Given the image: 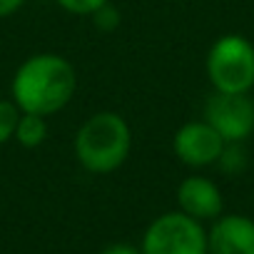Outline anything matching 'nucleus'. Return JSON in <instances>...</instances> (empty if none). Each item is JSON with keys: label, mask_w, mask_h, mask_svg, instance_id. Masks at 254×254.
I'll return each instance as SVG.
<instances>
[{"label": "nucleus", "mask_w": 254, "mask_h": 254, "mask_svg": "<svg viewBox=\"0 0 254 254\" xmlns=\"http://www.w3.org/2000/svg\"><path fill=\"white\" fill-rule=\"evenodd\" d=\"M77 90L72 63L58 53H35L20 63L10 82V100L20 112L50 117L70 105Z\"/></svg>", "instance_id": "1"}, {"label": "nucleus", "mask_w": 254, "mask_h": 254, "mask_svg": "<svg viewBox=\"0 0 254 254\" xmlns=\"http://www.w3.org/2000/svg\"><path fill=\"white\" fill-rule=\"evenodd\" d=\"M75 160L92 175L120 170L132 152V130L120 112L102 110L90 115L72 140Z\"/></svg>", "instance_id": "2"}, {"label": "nucleus", "mask_w": 254, "mask_h": 254, "mask_svg": "<svg viewBox=\"0 0 254 254\" xmlns=\"http://www.w3.org/2000/svg\"><path fill=\"white\" fill-rule=\"evenodd\" d=\"M207 77L214 92H249L254 87V45L237 33L217 38L207 53Z\"/></svg>", "instance_id": "3"}, {"label": "nucleus", "mask_w": 254, "mask_h": 254, "mask_svg": "<svg viewBox=\"0 0 254 254\" xmlns=\"http://www.w3.org/2000/svg\"><path fill=\"white\" fill-rule=\"evenodd\" d=\"M142 254H207V229L180 209L155 217L140 242Z\"/></svg>", "instance_id": "4"}, {"label": "nucleus", "mask_w": 254, "mask_h": 254, "mask_svg": "<svg viewBox=\"0 0 254 254\" xmlns=\"http://www.w3.org/2000/svg\"><path fill=\"white\" fill-rule=\"evenodd\" d=\"M204 122L224 142H244L254 132V100L249 92H214L204 105Z\"/></svg>", "instance_id": "5"}, {"label": "nucleus", "mask_w": 254, "mask_h": 254, "mask_svg": "<svg viewBox=\"0 0 254 254\" xmlns=\"http://www.w3.org/2000/svg\"><path fill=\"white\" fill-rule=\"evenodd\" d=\"M224 140L219 137V132L204 120H190L185 122L172 137V152L175 157L187 165V167H209L217 165L222 150H224Z\"/></svg>", "instance_id": "6"}, {"label": "nucleus", "mask_w": 254, "mask_h": 254, "mask_svg": "<svg viewBox=\"0 0 254 254\" xmlns=\"http://www.w3.org/2000/svg\"><path fill=\"white\" fill-rule=\"evenodd\" d=\"M177 209L197 222H214L224 209V197L212 180L202 175H190L177 187Z\"/></svg>", "instance_id": "7"}, {"label": "nucleus", "mask_w": 254, "mask_h": 254, "mask_svg": "<svg viewBox=\"0 0 254 254\" xmlns=\"http://www.w3.org/2000/svg\"><path fill=\"white\" fill-rule=\"evenodd\" d=\"M207 254H254V219L219 214L207 229Z\"/></svg>", "instance_id": "8"}, {"label": "nucleus", "mask_w": 254, "mask_h": 254, "mask_svg": "<svg viewBox=\"0 0 254 254\" xmlns=\"http://www.w3.org/2000/svg\"><path fill=\"white\" fill-rule=\"evenodd\" d=\"M48 117L43 115H30V112H23L20 120H18V127H15V142H20V147L25 150H35L40 147L45 140H48Z\"/></svg>", "instance_id": "9"}, {"label": "nucleus", "mask_w": 254, "mask_h": 254, "mask_svg": "<svg viewBox=\"0 0 254 254\" xmlns=\"http://www.w3.org/2000/svg\"><path fill=\"white\" fill-rule=\"evenodd\" d=\"M20 107L13 100H0V145H8L15 137V127L20 120Z\"/></svg>", "instance_id": "10"}, {"label": "nucleus", "mask_w": 254, "mask_h": 254, "mask_svg": "<svg viewBox=\"0 0 254 254\" xmlns=\"http://www.w3.org/2000/svg\"><path fill=\"white\" fill-rule=\"evenodd\" d=\"M217 165L227 175H239L247 167V152H244L242 142H227L222 155H219V160H217Z\"/></svg>", "instance_id": "11"}, {"label": "nucleus", "mask_w": 254, "mask_h": 254, "mask_svg": "<svg viewBox=\"0 0 254 254\" xmlns=\"http://www.w3.org/2000/svg\"><path fill=\"white\" fill-rule=\"evenodd\" d=\"M55 3H58L63 10L72 13V15H92V13H97L102 5H107L110 0H55Z\"/></svg>", "instance_id": "12"}, {"label": "nucleus", "mask_w": 254, "mask_h": 254, "mask_svg": "<svg viewBox=\"0 0 254 254\" xmlns=\"http://www.w3.org/2000/svg\"><path fill=\"white\" fill-rule=\"evenodd\" d=\"M90 18H92L95 28H97V30H105V33H110V30H115V28L120 25V10H117L112 3L102 5V8H100L97 13H92Z\"/></svg>", "instance_id": "13"}, {"label": "nucleus", "mask_w": 254, "mask_h": 254, "mask_svg": "<svg viewBox=\"0 0 254 254\" xmlns=\"http://www.w3.org/2000/svg\"><path fill=\"white\" fill-rule=\"evenodd\" d=\"M97 254H142V252H140V247H135V244L117 242V244L105 247V249H102V252H97Z\"/></svg>", "instance_id": "14"}, {"label": "nucleus", "mask_w": 254, "mask_h": 254, "mask_svg": "<svg viewBox=\"0 0 254 254\" xmlns=\"http://www.w3.org/2000/svg\"><path fill=\"white\" fill-rule=\"evenodd\" d=\"M23 5H25V0H0V20L15 15Z\"/></svg>", "instance_id": "15"}]
</instances>
